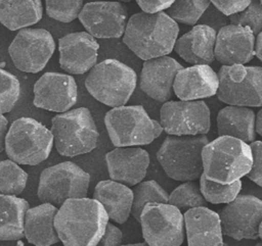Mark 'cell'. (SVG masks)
<instances>
[{"label": "cell", "instance_id": "cell-42", "mask_svg": "<svg viewBox=\"0 0 262 246\" xmlns=\"http://www.w3.org/2000/svg\"><path fill=\"white\" fill-rule=\"evenodd\" d=\"M255 55L262 61V32H260L255 39Z\"/></svg>", "mask_w": 262, "mask_h": 246}, {"label": "cell", "instance_id": "cell-35", "mask_svg": "<svg viewBox=\"0 0 262 246\" xmlns=\"http://www.w3.org/2000/svg\"><path fill=\"white\" fill-rule=\"evenodd\" d=\"M45 5L49 17L61 22H71L78 17L83 0H45Z\"/></svg>", "mask_w": 262, "mask_h": 246}, {"label": "cell", "instance_id": "cell-15", "mask_svg": "<svg viewBox=\"0 0 262 246\" xmlns=\"http://www.w3.org/2000/svg\"><path fill=\"white\" fill-rule=\"evenodd\" d=\"M128 11L119 1H94L86 3L78 18L94 38H120L126 29Z\"/></svg>", "mask_w": 262, "mask_h": 246}, {"label": "cell", "instance_id": "cell-18", "mask_svg": "<svg viewBox=\"0 0 262 246\" xmlns=\"http://www.w3.org/2000/svg\"><path fill=\"white\" fill-rule=\"evenodd\" d=\"M98 48V43L88 32L67 34L58 40L60 67L70 73H85L96 64Z\"/></svg>", "mask_w": 262, "mask_h": 246}, {"label": "cell", "instance_id": "cell-16", "mask_svg": "<svg viewBox=\"0 0 262 246\" xmlns=\"http://www.w3.org/2000/svg\"><path fill=\"white\" fill-rule=\"evenodd\" d=\"M36 107L54 112H64L76 104L78 88L75 79L66 73L48 71L34 85Z\"/></svg>", "mask_w": 262, "mask_h": 246}, {"label": "cell", "instance_id": "cell-25", "mask_svg": "<svg viewBox=\"0 0 262 246\" xmlns=\"http://www.w3.org/2000/svg\"><path fill=\"white\" fill-rule=\"evenodd\" d=\"M93 198L102 204L113 222L124 224L128 219L132 208L133 191L125 184L114 180L100 181L95 186Z\"/></svg>", "mask_w": 262, "mask_h": 246}, {"label": "cell", "instance_id": "cell-11", "mask_svg": "<svg viewBox=\"0 0 262 246\" xmlns=\"http://www.w3.org/2000/svg\"><path fill=\"white\" fill-rule=\"evenodd\" d=\"M139 223L143 239L149 246H179L184 241L183 214L170 203H146Z\"/></svg>", "mask_w": 262, "mask_h": 246}, {"label": "cell", "instance_id": "cell-17", "mask_svg": "<svg viewBox=\"0 0 262 246\" xmlns=\"http://www.w3.org/2000/svg\"><path fill=\"white\" fill-rule=\"evenodd\" d=\"M254 56L255 35L249 27L230 23L218 31L215 58L221 64H245Z\"/></svg>", "mask_w": 262, "mask_h": 246}, {"label": "cell", "instance_id": "cell-40", "mask_svg": "<svg viewBox=\"0 0 262 246\" xmlns=\"http://www.w3.org/2000/svg\"><path fill=\"white\" fill-rule=\"evenodd\" d=\"M144 12L155 13L168 9L175 0H135Z\"/></svg>", "mask_w": 262, "mask_h": 246}, {"label": "cell", "instance_id": "cell-30", "mask_svg": "<svg viewBox=\"0 0 262 246\" xmlns=\"http://www.w3.org/2000/svg\"><path fill=\"white\" fill-rule=\"evenodd\" d=\"M200 188L205 199L212 204L229 203L239 193L242 181L236 180L229 184H221L208 179L204 173L200 177Z\"/></svg>", "mask_w": 262, "mask_h": 246}, {"label": "cell", "instance_id": "cell-27", "mask_svg": "<svg viewBox=\"0 0 262 246\" xmlns=\"http://www.w3.org/2000/svg\"><path fill=\"white\" fill-rule=\"evenodd\" d=\"M29 202L15 195L0 194V241L25 237V216Z\"/></svg>", "mask_w": 262, "mask_h": 246}, {"label": "cell", "instance_id": "cell-31", "mask_svg": "<svg viewBox=\"0 0 262 246\" xmlns=\"http://www.w3.org/2000/svg\"><path fill=\"white\" fill-rule=\"evenodd\" d=\"M28 174L11 159L0 161V194L18 195L27 185Z\"/></svg>", "mask_w": 262, "mask_h": 246}, {"label": "cell", "instance_id": "cell-41", "mask_svg": "<svg viewBox=\"0 0 262 246\" xmlns=\"http://www.w3.org/2000/svg\"><path fill=\"white\" fill-rule=\"evenodd\" d=\"M7 126H8L7 118L2 113H0V152H2L5 147V137L8 131Z\"/></svg>", "mask_w": 262, "mask_h": 246}, {"label": "cell", "instance_id": "cell-29", "mask_svg": "<svg viewBox=\"0 0 262 246\" xmlns=\"http://www.w3.org/2000/svg\"><path fill=\"white\" fill-rule=\"evenodd\" d=\"M133 191V202L131 214L136 220H140V214L143 207L148 202L168 203L169 194L156 181L149 180L139 182L135 185Z\"/></svg>", "mask_w": 262, "mask_h": 246}, {"label": "cell", "instance_id": "cell-43", "mask_svg": "<svg viewBox=\"0 0 262 246\" xmlns=\"http://www.w3.org/2000/svg\"><path fill=\"white\" fill-rule=\"evenodd\" d=\"M256 132L262 137V108L256 115Z\"/></svg>", "mask_w": 262, "mask_h": 246}, {"label": "cell", "instance_id": "cell-24", "mask_svg": "<svg viewBox=\"0 0 262 246\" xmlns=\"http://www.w3.org/2000/svg\"><path fill=\"white\" fill-rule=\"evenodd\" d=\"M58 208L51 203H42L29 208L25 216V237L36 246H49L59 242L54 227V217Z\"/></svg>", "mask_w": 262, "mask_h": 246}, {"label": "cell", "instance_id": "cell-1", "mask_svg": "<svg viewBox=\"0 0 262 246\" xmlns=\"http://www.w3.org/2000/svg\"><path fill=\"white\" fill-rule=\"evenodd\" d=\"M108 215L96 199L70 198L58 208L54 227L64 246H95L101 239Z\"/></svg>", "mask_w": 262, "mask_h": 246}, {"label": "cell", "instance_id": "cell-3", "mask_svg": "<svg viewBox=\"0 0 262 246\" xmlns=\"http://www.w3.org/2000/svg\"><path fill=\"white\" fill-rule=\"evenodd\" d=\"M202 157L204 175L221 184H229L247 176L253 163L250 144L230 136H219L208 142Z\"/></svg>", "mask_w": 262, "mask_h": 246}, {"label": "cell", "instance_id": "cell-46", "mask_svg": "<svg viewBox=\"0 0 262 246\" xmlns=\"http://www.w3.org/2000/svg\"><path fill=\"white\" fill-rule=\"evenodd\" d=\"M260 1H261V3H262V0H260Z\"/></svg>", "mask_w": 262, "mask_h": 246}, {"label": "cell", "instance_id": "cell-33", "mask_svg": "<svg viewBox=\"0 0 262 246\" xmlns=\"http://www.w3.org/2000/svg\"><path fill=\"white\" fill-rule=\"evenodd\" d=\"M207 200L201 192L200 186L193 181H186L179 185L169 195L168 203L178 207L180 210H187L196 206H205Z\"/></svg>", "mask_w": 262, "mask_h": 246}, {"label": "cell", "instance_id": "cell-8", "mask_svg": "<svg viewBox=\"0 0 262 246\" xmlns=\"http://www.w3.org/2000/svg\"><path fill=\"white\" fill-rule=\"evenodd\" d=\"M53 135L43 124L32 117L15 119L5 137V151L18 164L36 165L48 158Z\"/></svg>", "mask_w": 262, "mask_h": 246}, {"label": "cell", "instance_id": "cell-4", "mask_svg": "<svg viewBox=\"0 0 262 246\" xmlns=\"http://www.w3.org/2000/svg\"><path fill=\"white\" fill-rule=\"evenodd\" d=\"M209 142L202 135H169L157 152L166 175L175 181H194L203 174L202 152Z\"/></svg>", "mask_w": 262, "mask_h": 246}, {"label": "cell", "instance_id": "cell-9", "mask_svg": "<svg viewBox=\"0 0 262 246\" xmlns=\"http://www.w3.org/2000/svg\"><path fill=\"white\" fill-rule=\"evenodd\" d=\"M89 183L88 173L74 162L63 161L41 173L37 196L42 203L60 206L70 198L86 197Z\"/></svg>", "mask_w": 262, "mask_h": 246}, {"label": "cell", "instance_id": "cell-12", "mask_svg": "<svg viewBox=\"0 0 262 246\" xmlns=\"http://www.w3.org/2000/svg\"><path fill=\"white\" fill-rule=\"evenodd\" d=\"M55 50L52 35L44 29L24 28L18 31L8 47L15 67L25 72L41 71Z\"/></svg>", "mask_w": 262, "mask_h": 246}, {"label": "cell", "instance_id": "cell-6", "mask_svg": "<svg viewBox=\"0 0 262 246\" xmlns=\"http://www.w3.org/2000/svg\"><path fill=\"white\" fill-rule=\"evenodd\" d=\"M51 132L57 152L67 157L92 151L99 137L92 114L86 107L67 110L53 116Z\"/></svg>", "mask_w": 262, "mask_h": 246}, {"label": "cell", "instance_id": "cell-13", "mask_svg": "<svg viewBox=\"0 0 262 246\" xmlns=\"http://www.w3.org/2000/svg\"><path fill=\"white\" fill-rule=\"evenodd\" d=\"M160 124L168 135L207 134L211 127L210 109L202 100H168L161 107Z\"/></svg>", "mask_w": 262, "mask_h": 246}, {"label": "cell", "instance_id": "cell-14", "mask_svg": "<svg viewBox=\"0 0 262 246\" xmlns=\"http://www.w3.org/2000/svg\"><path fill=\"white\" fill-rule=\"evenodd\" d=\"M222 233L234 240L259 238L262 200L253 195H237L219 212Z\"/></svg>", "mask_w": 262, "mask_h": 246}, {"label": "cell", "instance_id": "cell-5", "mask_svg": "<svg viewBox=\"0 0 262 246\" xmlns=\"http://www.w3.org/2000/svg\"><path fill=\"white\" fill-rule=\"evenodd\" d=\"M108 137L116 147L147 145L164 131L141 105L113 107L104 116Z\"/></svg>", "mask_w": 262, "mask_h": 246}, {"label": "cell", "instance_id": "cell-37", "mask_svg": "<svg viewBox=\"0 0 262 246\" xmlns=\"http://www.w3.org/2000/svg\"><path fill=\"white\" fill-rule=\"evenodd\" d=\"M253 155V163L247 177L258 186L262 187V142L253 141L250 143Z\"/></svg>", "mask_w": 262, "mask_h": 246}, {"label": "cell", "instance_id": "cell-7", "mask_svg": "<svg viewBox=\"0 0 262 246\" xmlns=\"http://www.w3.org/2000/svg\"><path fill=\"white\" fill-rule=\"evenodd\" d=\"M136 72L117 59H105L89 71L85 87L99 102L117 107L125 105L136 88Z\"/></svg>", "mask_w": 262, "mask_h": 246}, {"label": "cell", "instance_id": "cell-21", "mask_svg": "<svg viewBox=\"0 0 262 246\" xmlns=\"http://www.w3.org/2000/svg\"><path fill=\"white\" fill-rule=\"evenodd\" d=\"M219 87L218 73L209 64H194L180 69L173 91L180 100H200L212 97Z\"/></svg>", "mask_w": 262, "mask_h": 246}, {"label": "cell", "instance_id": "cell-45", "mask_svg": "<svg viewBox=\"0 0 262 246\" xmlns=\"http://www.w3.org/2000/svg\"><path fill=\"white\" fill-rule=\"evenodd\" d=\"M117 1H122V2H130L132 0H117Z\"/></svg>", "mask_w": 262, "mask_h": 246}, {"label": "cell", "instance_id": "cell-22", "mask_svg": "<svg viewBox=\"0 0 262 246\" xmlns=\"http://www.w3.org/2000/svg\"><path fill=\"white\" fill-rule=\"evenodd\" d=\"M183 217L188 246L224 245L219 213L196 206L187 209Z\"/></svg>", "mask_w": 262, "mask_h": 246}, {"label": "cell", "instance_id": "cell-39", "mask_svg": "<svg viewBox=\"0 0 262 246\" xmlns=\"http://www.w3.org/2000/svg\"><path fill=\"white\" fill-rule=\"evenodd\" d=\"M122 231L117 228L115 225L107 223L104 233L99 240L97 245H103V246H115V245H120L122 242Z\"/></svg>", "mask_w": 262, "mask_h": 246}, {"label": "cell", "instance_id": "cell-28", "mask_svg": "<svg viewBox=\"0 0 262 246\" xmlns=\"http://www.w3.org/2000/svg\"><path fill=\"white\" fill-rule=\"evenodd\" d=\"M42 15L41 0H0V22L10 31L33 26Z\"/></svg>", "mask_w": 262, "mask_h": 246}, {"label": "cell", "instance_id": "cell-19", "mask_svg": "<svg viewBox=\"0 0 262 246\" xmlns=\"http://www.w3.org/2000/svg\"><path fill=\"white\" fill-rule=\"evenodd\" d=\"M182 68V64L166 55L144 60L139 87L147 96L164 103L171 98L175 77Z\"/></svg>", "mask_w": 262, "mask_h": 246}, {"label": "cell", "instance_id": "cell-36", "mask_svg": "<svg viewBox=\"0 0 262 246\" xmlns=\"http://www.w3.org/2000/svg\"><path fill=\"white\" fill-rule=\"evenodd\" d=\"M231 23L249 27L254 35L262 32V3L260 0H252L243 10L229 15Z\"/></svg>", "mask_w": 262, "mask_h": 246}, {"label": "cell", "instance_id": "cell-32", "mask_svg": "<svg viewBox=\"0 0 262 246\" xmlns=\"http://www.w3.org/2000/svg\"><path fill=\"white\" fill-rule=\"evenodd\" d=\"M210 3V0H175L167 9V13L177 22L193 26Z\"/></svg>", "mask_w": 262, "mask_h": 246}, {"label": "cell", "instance_id": "cell-26", "mask_svg": "<svg viewBox=\"0 0 262 246\" xmlns=\"http://www.w3.org/2000/svg\"><path fill=\"white\" fill-rule=\"evenodd\" d=\"M217 132L219 136H230L247 143L256 138V115L248 106L228 105L217 114Z\"/></svg>", "mask_w": 262, "mask_h": 246}, {"label": "cell", "instance_id": "cell-10", "mask_svg": "<svg viewBox=\"0 0 262 246\" xmlns=\"http://www.w3.org/2000/svg\"><path fill=\"white\" fill-rule=\"evenodd\" d=\"M217 98L228 105L262 106V67L222 65L218 71Z\"/></svg>", "mask_w": 262, "mask_h": 246}, {"label": "cell", "instance_id": "cell-20", "mask_svg": "<svg viewBox=\"0 0 262 246\" xmlns=\"http://www.w3.org/2000/svg\"><path fill=\"white\" fill-rule=\"evenodd\" d=\"M111 180L135 186L146 176L149 154L139 147H117L105 154Z\"/></svg>", "mask_w": 262, "mask_h": 246}, {"label": "cell", "instance_id": "cell-2", "mask_svg": "<svg viewBox=\"0 0 262 246\" xmlns=\"http://www.w3.org/2000/svg\"><path fill=\"white\" fill-rule=\"evenodd\" d=\"M179 33V27L164 11L133 14L125 29L124 44L140 59L164 56L172 52Z\"/></svg>", "mask_w": 262, "mask_h": 246}, {"label": "cell", "instance_id": "cell-44", "mask_svg": "<svg viewBox=\"0 0 262 246\" xmlns=\"http://www.w3.org/2000/svg\"><path fill=\"white\" fill-rule=\"evenodd\" d=\"M259 238H261V240H262V222H261L260 227H259Z\"/></svg>", "mask_w": 262, "mask_h": 246}, {"label": "cell", "instance_id": "cell-23", "mask_svg": "<svg viewBox=\"0 0 262 246\" xmlns=\"http://www.w3.org/2000/svg\"><path fill=\"white\" fill-rule=\"evenodd\" d=\"M216 31L207 24H196L178 38L175 52L190 64H210L215 58Z\"/></svg>", "mask_w": 262, "mask_h": 246}, {"label": "cell", "instance_id": "cell-38", "mask_svg": "<svg viewBox=\"0 0 262 246\" xmlns=\"http://www.w3.org/2000/svg\"><path fill=\"white\" fill-rule=\"evenodd\" d=\"M216 8L225 15L243 11L252 0H210Z\"/></svg>", "mask_w": 262, "mask_h": 246}, {"label": "cell", "instance_id": "cell-34", "mask_svg": "<svg viewBox=\"0 0 262 246\" xmlns=\"http://www.w3.org/2000/svg\"><path fill=\"white\" fill-rule=\"evenodd\" d=\"M20 95V84L15 76L0 68V113L9 112Z\"/></svg>", "mask_w": 262, "mask_h": 246}]
</instances>
